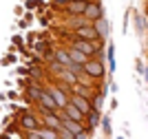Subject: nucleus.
<instances>
[{"label": "nucleus", "mask_w": 148, "mask_h": 139, "mask_svg": "<svg viewBox=\"0 0 148 139\" xmlns=\"http://www.w3.org/2000/svg\"><path fill=\"white\" fill-rule=\"evenodd\" d=\"M13 117L18 119L22 130H38V128L42 126V119H40V115L33 110V106H31V108H20Z\"/></svg>", "instance_id": "1"}, {"label": "nucleus", "mask_w": 148, "mask_h": 139, "mask_svg": "<svg viewBox=\"0 0 148 139\" xmlns=\"http://www.w3.org/2000/svg\"><path fill=\"white\" fill-rule=\"evenodd\" d=\"M82 71L86 73V75H91L95 82H102V79L106 77V73H108V66H106L104 60H99V58H91L88 62L82 64Z\"/></svg>", "instance_id": "2"}, {"label": "nucleus", "mask_w": 148, "mask_h": 139, "mask_svg": "<svg viewBox=\"0 0 148 139\" xmlns=\"http://www.w3.org/2000/svg\"><path fill=\"white\" fill-rule=\"evenodd\" d=\"M75 38H82V40H91V42H104L102 38H99L97 29L93 27V22H84L82 27H77V29L71 31Z\"/></svg>", "instance_id": "3"}, {"label": "nucleus", "mask_w": 148, "mask_h": 139, "mask_svg": "<svg viewBox=\"0 0 148 139\" xmlns=\"http://www.w3.org/2000/svg\"><path fill=\"white\" fill-rule=\"evenodd\" d=\"M47 91H49V93H51V97L56 99V104L60 106V110L64 108V106H66L69 102H71V95H69V93L64 91V88H60V86H58L56 82H47Z\"/></svg>", "instance_id": "4"}, {"label": "nucleus", "mask_w": 148, "mask_h": 139, "mask_svg": "<svg viewBox=\"0 0 148 139\" xmlns=\"http://www.w3.org/2000/svg\"><path fill=\"white\" fill-rule=\"evenodd\" d=\"M82 18L86 20V22H95V20L104 18V7H102V2H99V0L88 2L86 9H84V16H82Z\"/></svg>", "instance_id": "5"}, {"label": "nucleus", "mask_w": 148, "mask_h": 139, "mask_svg": "<svg viewBox=\"0 0 148 139\" xmlns=\"http://www.w3.org/2000/svg\"><path fill=\"white\" fill-rule=\"evenodd\" d=\"M86 5H88V2H84V0H71V2L62 9V13L69 16V18H80V16H84Z\"/></svg>", "instance_id": "6"}, {"label": "nucleus", "mask_w": 148, "mask_h": 139, "mask_svg": "<svg viewBox=\"0 0 148 139\" xmlns=\"http://www.w3.org/2000/svg\"><path fill=\"white\" fill-rule=\"evenodd\" d=\"M40 106H44V108L47 110H51V113H58V110H60V106H58L56 104V99H53V97H51V93L47 91V86H44V93L42 95H40Z\"/></svg>", "instance_id": "7"}, {"label": "nucleus", "mask_w": 148, "mask_h": 139, "mask_svg": "<svg viewBox=\"0 0 148 139\" xmlns=\"http://www.w3.org/2000/svg\"><path fill=\"white\" fill-rule=\"evenodd\" d=\"M71 104H75L77 108L86 115L88 110L93 108V104H91V99H86V97H82V95H75V93H71Z\"/></svg>", "instance_id": "8"}, {"label": "nucleus", "mask_w": 148, "mask_h": 139, "mask_svg": "<svg viewBox=\"0 0 148 139\" xmlns=\"http://www.w3.org/2000/svg\"><path fill=\"white\" fill-rule=\"evenodd\" d=\"M99 121H102V110L91 108V110L86 113V119H84V124H86L88 128H93V130H95V128L99 126Z\"/></svg>", "instance_id": "9"}, {"label": "nucleus", "mask_w": 148, "mask_h": 139, "mask_svg": "<svg viewBox=\"0 0 148 139\" xmlns=\"http://www.w3.org/2000/svg\"><path fill=\"white\" fill-rule=\"evenodd\" d=\"M62 110L66 113V117H71V119H75V121H84V119H86V115H84V113H82V110L77 108L75 104H71V102H69Z\"/></svg>", "instance_id": "10"}, {"label": "nucleus", "mask_w": 148, "mask_h": 139, "mask_svg": "<svg viewBox=\"0 0 148 139\" xmlns=\"http://www.w3.org/2000/svg\"><path fill=\"white\" fill-rule=\"evenodd\" d=\"M62 126L66 128V130H71L73 135H80L82 130H84V121H75V119H71V117H64V119H62Z\"/></svg>", "instance_id": "11"}, {"label": "nucleus", "mask_w": 148, "mask_h": 139, "mask_svg": "<svg viewBox=\"0 0 148 139\" xmlns=\"http://www.w3.org/2000/svg\"><path fill=\"white\" fill-rule=\"evenodd\" d=\"M93 27H95V29H97V33H99V38H102V40H108V33H111V29H108V20H106V16L104 18H99V20H95V22H93Z\"/></svg>", "instance_id": "12"}, {"label": "nucleus", "mask_w": 148, "mask_h": 139, "mask_svg": "<svg viewBox=\"0 0 148 139\" xmlns=\"http://www.w3.org/2000/svg\"><path fill=\"white\" fill-rule=\"evenodd\" d=\"M104 55H106V66H108V71H111V75L115 73V44H106V51H104Z\"/></svg>", "instance_id": "13"}, {"label": "nucleus", "mask_w": 148, "mask_h": 139, "mask_svg": "<svg viewBox=\"0 0 148 139\" xmlns=\"http://www.w3.org/2000/svg\"><path fill=\"white\" fill-rule=\"evenodd\" d=\"M56 62H60V64H62L64 68L73 64V60H71V55H69L66 47H64V49H58V47H56Z\"/></svg>", "instance_id": "14"}, {"label": "nucleus", "mask_w": 148, "mask_h": 139, "mask_svg": "<svg viewBox=\"0 0 148 139\" xmlns=\"http://www.w3.org/2000/svg\"><path fill=\"white\" fill-rule=\"evenodd\" d=\"M66 51H69V55H71V60H73V62H77V64H84V62H88V60H91L88 55H84L82 51H77V49H75V47H71V44L66 47Z\"/></svg>", "instance_id": "15"}, {"label": "nucleus", "mask_w": 148, "mask_h": 139, "mask_svg": "<svg viewBox=\"0 0 148 139\" xmlns=\"http://www.w3.org/2000/svg\"><path fill=\"white\" fill-rule=\"evenodd\" d=\"M5 133H9V135H20L22 133V128H20V124H18V119L13 117V119H9L5 124Z\"/></svg>", "instance_id": "16"}, {"label": "nucleus", "mask_w": 148, "mask_h": 139, "mask_svg": "<svg viewBox=\"0 0 148 139\" xmlns=\"http://www.w3.org/2000/svg\"><path fill=\"white\" fill-rule=\"evenodd\" d=\"M38 133L42 135V139H58V130H53V128H49V126H40L38 128Z\"/></svg>", "instance_id": "17"}, {"label": "nucleus", "mask_w": 148, "mask_h": 139, "mask_svg": "<svg viewBox=\"0 0 148 139\" xmlns=\"http://www.w3.org/2000/svg\"><path fill=\"white\" fill-rule=\"evenodd\" d=\"M102 130H104V135L106 137H111L113 135V124H111V115H102Z\"/></svg>", "instance_id": "18"}, {"label": "nucleus", "mask_w": 148, "mask_h": 139, "mask_svg": "<svg viewBox=\"0 0 148 139\" xmlns=\"http://www.w3.org/2000/svg\"><path fill=\"white\" fill-rule=\"evenodd\" d=\"M104 88H99V91L97 93H95V97H93V108H97V110H102V106H104Z\"/></svg>", "instance_id": "19"}, {"label": "nucleus", "mask_w": 148, "mask_h": 139, "mask_svg": "<svg viewBox=\"0 0 148 139\" xmlns=\"http://www.w3.org/2000/svg\"><path fill=\"white\" fill-rule=\"evenodd\" d=\"M16 62H18V55H16V53H7L0 64H2V66H11V64H16Z\"/></svg>", "instance_id": "20"}, {"label": "nucleus", "mask_w": 148, "mask_h": 139, "mask_svg": "<svg viewBox=\"0 0 148 139\" xmlns=\"http://www.w3.org/2000/svg\"><path fill=\"white\" fill-rule=\"evenodd\" d=\"M69 2H71V0H51V9H53V11H62Z\"/></svg>", "instance_id": "21"}, {"label": "nucleus", "mask_w": 148, "mask_h": 139, "mask_svg": "<svg viewBox=\"0 0 148 139\" xmlns=\"http://www.w3.org/2000/svg\"><path fill=\"white\" fill-rule=\"evenodd\" d=\"M22 139H42V135L38 133V130H22Z\"/></svg>", "instance_id": "22"}, {"label": "nucleus", "mask_w": 148, "mask_h": 139, "mask_svg": "<svg viewBox=\"0 0 148 139\" xmlns=\"http://www.w3.org/2000/svg\"><path fill=\"white\" fill-rule=\"evenodd\" d=\"M58 137H60V139H75V135L71 133V130H66V128L62 126L60 130H58Z\"/></svg>", "instance_id": "23"}, {"label": "nucleus", "mask_w": 148, "mask_h": 139, "mask_svg": "<svg viewBox=\"0 0 148 139\" xmlns=\"http://www.w3.org/2000/svg\"><path fill=\"white\" fill-rule=\"evenodd\" d=\"M11 44H16V47H27L25 38L20 36V33H13V38H11Z\"/></svg>", "instance_id": "24"}, {"label": "nucleus", "mask_w": 148, "mask_h": 139, "mask_svg": "<svg viewBox=\"0 0 148 139\" xmlns=\"http://www.w3.org/2000/svg\"><path fill=\"white\" fill-rule=\"evenodd\" d=\"M135 24H137V33L142 36V33H144V16H142V13H137V16H135Z\"/></svg>", "instance_id": "25"}, {"label": "nucleus", "mask_w": 148, "mask_h": 139, "mask_svg": "<svg viewBox=\"0 0 148 139\" xmlns=\"http://www.w3.org/2000/svg\"><path fill=\"white\" fill-rule=\"evenodd\" d=\"M25 9H27V11H36V9H38V0H27Z\"/></svg>", "instance_id": "26"}, {"label": "nucleus", "mask_w": 148, "mask_h": 139, "mask_svg": "<svg viewBox=\"0 0 148 139\" xmlns=\"http://www.w3.org/2000/svg\"><path fill=\"white\" fill-rule=\"evenodd\" d=\"M36 40H38V33H29V36L25 38L27 47H33V44H36Z\"/></svg>", "instance_id": "27"}, {"label": "nucleus", "mask_w": 148, "mask_h": 139, "mask_svg": "<svg viewBox=\"0 0 148 139\" xmlns=\"http://www.w3.org/2000/svg\"><path fill=\"white\" fill-rule=\"evenodd\" d=\"M16 73H18L20 77H29V66H27V64H25V66H18Z\"/></svg>", "instance_id": "28"}, {"label": "nucleus", "mask_w": 148, "mask_h": 139, "mask_svg": "<svg viewBox=\"0 0 148 139\" xmlns=\"http://www.w3.org/2000/svg\"><path fill=\"white\" fill-rule=\"evenodd\" d=\"M66 68H69L71 73H75V75H80V73H82V64H77V62H73V64H71V66H66Z\"/></svg>", "instance_id": "29"}, {"label": "nucleus", "mask_w": 148, "mask_h": 139, "mask_svg": "<svg viewBox=\"0 0 148 139\" xmlns=\"http://www.w3.org/2000/svg\"><path fill=\"white\" fill-rule=\"evenodd\" d=\"M7 99H11V102H18V99H20V93H18V91H7Z\"/></svg>", "instance_id": "30"}, {"label": "nucleus", "mask_w": 148, "mask_h": 139, "mask_svg": "<svg viewBox=\"0 0 148 139\" xmlns=\"http://www.w3.org/2000/svg\"><path fill=\"white\" fill-rule=\"evenodd\" d=\"M88 137H91V135L86 133V128H84V130H82L80 135H75V139H88Z\"/></svg>", "instance_id": "31"}, {"label": "nucleus", "mask_w": 148, "mask_h": 139, "mask_svg": "<svg viewBox=\"0 0 148 139\" xmlns=\"http://www.w3.org/2000/svg\"><path fill=\"white\" fill-rule=\"evenodd\" d=\"M33 18H36L33 11H25V20H27V22H33Z\"/></svg>", "instance_id": "32"}, {"label": "nucleus", "mask_w": 148, "mask_h": 139, "mask_svg": "<svg viewBox=\"0 0 148 139\" xmlns=\"http://www.w3.org/2000/svg\"><path fill=\"white\" fill-rule=\"evenodd\" d=\"M27 27H29V22H27L25 18H22V20H18V29H27Z\"/></svg>", "instance_id": "33"}, {"label": "nucleus", "mask_w": 148, "mask_h": 139, "mask_svg": "<svg viewBox=\"0 0 148 139\" xmlns=\"http://www.w3.org/2000/svg\"><path fill=\"white\" fill-rule=\"evenodd\" d=\"M144 68H146V66H144V62L137 60V73H144Z\"/></svg>", "instance_id": "34"}, {"label": "nucleus", "mask_w": 148, "mask_h": 139, "mask_svg": "<svg viewBox=\"0 0 148 139\" xmlns=\"http://www.w3.org/2000/svg\"><path fill=\"white\" fill-rule=\"evenodd\" d=\"M25 11H27V9H22V7H16V16H25Z\"/></svg>", "instance_id": "35"}, {"label": "nucleus", "mask_w": 148, "mask_h": 139, "mask_svg": "<svg viewBox=\"0 0 148 139\" xmlns=\"http://www.w3.org/2000/svg\"><path fill=\"white\" fill-rule=\"evenodd\" d=\"M0 139H11V135H9V133H2V135H0Z\"/></svg>", "instance_id": "36"}, {"label": "nucleus", "mask_w": 148, "mask_h": 139, "mask_svg": "<svg viewBox=\"0 0 148 139\" xmlns=\"http://www.w3.org/2000/svg\"><path fill=\"white\" fill-rule=\"evenodd\" d=\"M144 77H146V82H148V64H146V68H144V73H142Z\"/></svg>", "instance_id": "37"}, {"label": "nucleus", "mask_w": 148, "mask_h": 139, "mask_svg": "<svg viewBox=\"0 0 148 139\" xmlns=\"http://www.w3.org/2000/svg\"><path fill=\"white\" fill-rule=\"evenodd\" d=\"M84 2H95V0H84Z\"/></svg>", "instance_id": "38"}, {"label": "nucleus", "mask_w": 148, "mask_h": 139, "mask_svg": "<svg viewBox=\"0 0 148 139\" xmlns=\"http://www.w3.org/2000/svg\"><path fill=\"white\" fill-rule=\"evenodd\" d=\"M146 20H148V9H146Z\"/></svg>", "instance_id": "39"}, {"label": "nucleus", "mask_w": 148, "mask_h": 139, "mask_svg": "<svg viewBox=\"0 0 148 139\" xmlns=\"http://www.w3.org/2000/svg\"><path fill=\"white\" fill-rule=\"evenodd\" d=\"M117 139H124V137H117Z\"/></svg>", "instance_id": "40"}]
</instances>
